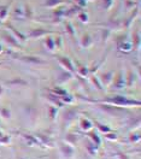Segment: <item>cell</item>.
Here are the masks:
<instances>
[{
    "instance_id": "7",
    "label": "cell",
    "mask_w": 141,
    "mask_h": 159,
    "mask_svg": "<svg viewBox=\"0 0 141 159\" xmlns=\"http://www.w3.org/2000/svg\"><path fill=\"white\" fill-rule=\"evenodd\" d=\"M116 158L117 159H130L124 152H117V153H116Z\"/></svg>"
},
{
    "instance_id": "13",
    "label": "cell",
    "mask_w": 141,
    "mask_h": 159,
    "mask_svg": "<svg viewBox=\"0 0 141 159\" xmlns=\"http://www.w3.org/2000/svg\"><path fill=\"white\" fill-rule=\"evenodd\" d=\"M1 92H2V89H1V87H0V94H1Z\"/></svg>"
},
{
    "instance_id": "6",
    "label": "cell",
    "mask_w": 141,
    "mask_h": 159,
    "mask_svg": "<svg viewBox=\"0 0 141 159\" xmlns=\"http://www.w3.org/2000/svg\"><path fill=\"white\" fill-rule=\"evenodd\" d=\"M61 61L65 65V66H68V69L69 70H74L72 69V65H71V63H70V60L69 59H66V58H61Z\"/></svg>"
},
{
    "instance_id": "12",
    "label": "cell",
    "mask_w": 141,
    "mask_h": 159,
    "mask_svg": "<svg viewBox=\"0 0 141 159\" xmlns=\"http://www.w3.org/2000/svg\"><path fill=\"white\" fill-rule=\"evenodd\" d=\"M9 141H10V138H7V136H6V138L4 139V138H1V136H0V143H7Z\"/></svg>"
},
{
    "instance_id": "8",
    "label": "cell",
    "mask_w": 141,
    "mask_h": 159,
    "mask_svg": "<svg viewBox=\"0 0 141 159\" xmlns=\"http://www.w3.org/2000/svg\"><path fill=\"white\" fill-rule=\"evenodd\" d=\"M1 115H2L4 118H9V117H10V111L6 109H2L1 110Z\"/></svg>"
},
{
    "instance_id": "5",
    "label": "cell",
    "mask_w": 141,
    "mask_h": 159,
    "mask_svg": "<svg viewBox=\"0 0 141 159\" xmlns=\"http://www.w3.org/2000/svg\"><path fill=\"white\" fill-rule=\"evenodd\" d=\"M76 141H77V139H76V136L75 135H72V134H69L68 135V138H66V143H69V145H75L76 143Z\"/></svg>"
},
{
    "instance_id": "2",
    "label": "cell",
    "mask_w": 141,
    "mask_h": 159,
    "mask_svg": "<svg viewBox=\"0 0 141 159\" xmlns=\"http://www.w3.org/2000/svg\"><path fill=\"white\" fill-rule=\"evenodd\" d=\"M98 147H99V146H97L95 143L88 142V145H87V151H88V153H89L91 156H95V154L98 153Z\"/></svg>"
},
{
    "instance_id": "10",
    "label": "cell",
    "mask_w": 141,
    "mask_h": 159,
    "mask_svg": "<svg viewBox=\"0 0 141 159\" xmlns=\"http://www.w3.org/2000/svg\"><path fill=\"white\" fill-rule=\"evenodd\" d=\"M98 127H99V129L101 131H105V133H109L110 131V128H107L106 125H101V124H98Z\"/></svg>"
},
{
    "instance_id": "11",
    "label": "cell",
    "mask_w": 141,
    "mask_h": 159,
    "mask_svg": "<svg viewBox=\"0 0 141 159\" xmlns=\"http://www.w3.org/2000/svg\"><path fill=\"white\" fill-rule=\"evenodd\" d=\"M129 140H130V142H136V141H139V140H140V136H139L138 134H136V135H131Z\"/></svg>"
},
{
    "instance_id": "9",
    "label": "cell",
    "mask_w": 141,
    "mask_h": 159,
    "mask_svg": "<svg viewBox=\"0 0 141 159\" xmlns=\"http://www.w3.org/2000/svg\"><path fill=\"white\" fill-rule=\"evenodd\" d=\"M106 139L115 141V140H117V135L116 134H106Z\"/></svg>"
},
{
    "instance_id": "4",
    "label": "cell",
    "mask_w": 141,
    "mask_h": 159,
    "mask_svg": "<svg viewBox=\"0 0 141 159\" xmlns=\"http://www.w3.org/2000/svg\"><path fill=\"white\" fill-rule=\"evenodd\" d=\"M89 138H91L92 140V142L93 143H95L97 146H100V143H101V140L99 139V136L93 131V133H89Z\"/></svg>"
},
{
    "instance_id": "1",
    "label": "cell",
    "mask_w": 141,
    "mask_h": 159,
    "mask_svg": "<svg viewBox=\"0 0 141 159\" xmlns=\"http://www.w3.org/2000/svg\"><path fill=\"white\" fill-rule=\"evenodd\" d=\"M59 151H61V156L66 159L72 158L74 154H75V148L69 143H61L59 145Z\"/></svg>"
},
{
    "instance_id": "3",
    "label": "cell",
    "mask_w": 141,
    "mask_h": 159,
    "mask_svg": "<svg viewBox=\"0 0 141 159\" xmlns=\"http://www.w3.org/2000/svg\"><path fill=\"white\" fill-rule=\"evenodd\" d=\"M80 127L83 130H89L92 128V122L86 118H82L80 120Z\"/></svg>"
}]
</instances>
